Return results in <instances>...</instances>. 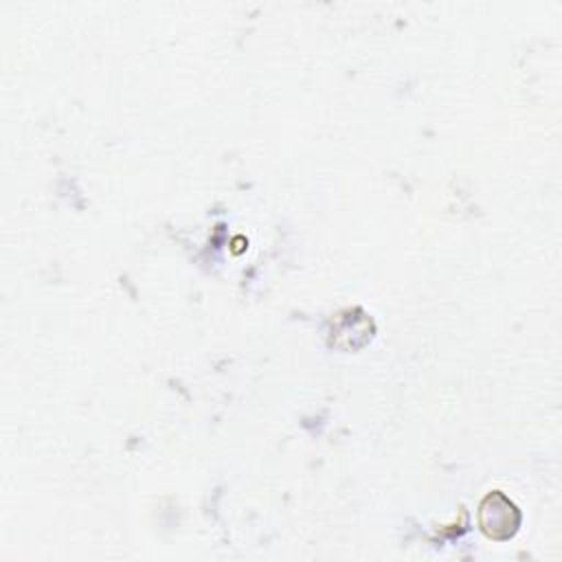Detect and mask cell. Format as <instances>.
Wrapping results in <instances>:
<instances>
[{"mask_svg":"<svg viewBox=\"0 0 562 562\" xmlns=\"http://www.w3.org/2000/svg\"><path fill=\"white\" fill-rule=\"evenodd\" d=\"M479 522L485 536L494 540H507L516 533L520 514L503 492H490L479 507Z\"/></svg>","mask_w":562,"mask_h":562,"instance_id":"obj_1","label":"cell"}]
</instances>
